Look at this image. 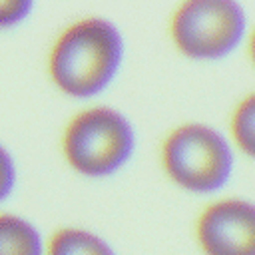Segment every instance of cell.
I'll return each instance as SVG.
<instances>
[{
  "label": "cell",
  "mask_w": 255,
  "mask_h": 255,
  "mask_svg": "<svg viewBox=\"0 0 255 255\" xmlns=\"http://www.w3.org/2000/svg\"><path fill=\"white\" fill-rule=\"evenodd\" d=\"M32 8V0H0V30L24 22Z\"/></svg>",
  "instance_id": "9c48e42d"
},
{
  "label": "cell",
  "mask_w": 255,
  "mask_h": 255,
  "mask_svg": "<svg viewBox=\"0 0 255 255\" xmlns=\"http://www.w3.org/2000/svg\"><path fill=\"white\" fill-rule=\"evenodd\" d=\"M16 183V165L10 151L0 143V201H4Z\"/></svg>",
  "instance_id": "30bf717a"
},
{
  "label": "cell",
  "mask_w": 255,
  "mask_h": 255,
  "mask_svg": "<svg viewBox=\"0 0 255 255\" xmlns=\"http://www.w3.org/2000/svg\"><path fill=\"white\" fill-rule=\"evenodd\" d=\"M44 255H116L106 239L82 229V227H60L44 245Z\"/></svg>",
  "instance_id": "52a82bcc"
},
{
  "label": "cell",
  "mask_w": 255,
  "mask_h": 255,
  "mask_svg": "<svg viewBox=\"0 0 255 255\" xmlns=\"http://www.w3.org/2000/svg\"><path fill=\"white\" fill-rule=\"evenodd\" d=\"M229 129L233 143L255 159V92L243 96L231 112Z\"/></svg>",
  "instance_id": "ba28073f"
},
{
  "label": "cell",
  "mask_w": 255,
  "mask_h": 255,
  "mask_svg": "<svg viewBox=\"0 0 255 255\" xmlns=\"http://www.w3.org/2000/svg\"><path fill=\"white\" fill-rule=\"evenodd\" d=\"M0 255H44V241L34 223L14 213H0Z\"/></svg>",
  "instance_id": "8992f818"
},
{
  "label": "cell",
  "mask_w": 255,
  "mask_h": 255,
  "mask_svg": "<svg viewBox=\"0 0 255 255\" xmlns=\"http://www.w3.org/2000/svg\"><path fill=\"white\" fill-rule=\"evenodd\" d=\"M247 16L233 0H187L169 16V38L191 60H219L245 38Z\"/></svg>",
  "instance_id": "277c9868"
},
{
  "label": "cell",
  "mask_w": 255,
  "mask_h": 255,
  "mask_svg": "<svg viewBox=\"0 0 255 255\" xmlns=\"http://www.w3.org/2000/svg\"><path fill=\"white\" fill-rule=\"evenodd\" d=\"M195 239L203 255H255V203L225 197L205 205Z\"/></svg>",
  "instance_id": "5b68a950"
},
{
  "label": "cell",
  "mask_w": 255,
  "mask_h": 255,
  "mask_svg": "<svg viewBox=\"0 0 255 255\" xmlns=\"http://www.w3.org/2000/svg\"><path fill=\"white\" fill-rule=\"evenodd\" d=\"M135 149L131 122L110 106H92L74 114L62 133L66 163L88 177H104L122 169Z\"/></svg>",
  "instance_id": "7a4b0ae2"
},
{
  "label": "cell",
  "mask_w": 255,
  "mask_h": 255,
  "mask_svg": "<svg viewBox=\"0 0 255 255\" xmlns=\"http://www.w3.org/2000/svg\"><path fill=\"white\" fill-rule=\"evenodd\" d=\"M159 159L165 175L191 193H213L233 173V149L211 126L187 122L161 141Z\"/></svg>",
  "instance_id": "3957f363"
},
{
  "label": "cell",
  "mask_w": 255,
  "mask_h": 255,
  "mask_svg": "<svg viewBox=\"0 0 255 255\" xmlns=\"http://www.w3.org/2000/svg\"><path fill=\"white\" fill-rule=\"evenodd\" d=\"M247 54H249L251 64L255 66V28L251 30V34H249V38H247Z\"/></svg>",
  "instance_id": "8fae6325"
},
{
  "label": "cell",
  "mask_w": 255,
  "mask_h": 255,
  "mask_svg": "<svg viewBox=\"0 0 255 255\" xmlns=\"http://www.w3.org/2000/svg\"><path fill=\"white\" fill-rule=\"evenodd\" d=\"M124 38L116 24L86 16L68 24L48 54L54 86L70 98H90L106 90L122 68Z\"/></svg>",
  "instance_id": "6da1fadb"
}]
</instances>
